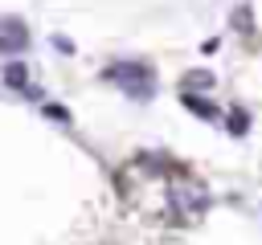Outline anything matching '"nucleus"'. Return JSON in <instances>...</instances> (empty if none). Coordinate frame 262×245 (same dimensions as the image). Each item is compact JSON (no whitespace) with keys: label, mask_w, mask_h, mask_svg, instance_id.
I'll use <instances>...</instances> for the list:
<instances>
[{"label":"nucleus","mask_w":262,"mask_h":245,"mask_svg":"<svg viewBox=\"0 0 262 245\" xmlns=\"http://www.w3.org/2000/svg\"><path fill=\"white\" fill-rule=\"evenodd\" d=\"M4 82L25 90V86H29V69H25V61H8V65H4Z\"/></svg>","instance_id":"obj_3"},{"label":"nucleus","mask_w":262,"mask_h":245,"mask_svg":"<svg viewBox=\"0 0 262 245\" xmlns=\"http://www.w3.org/2000/svg\"><path fill=\"white\" fill-rule=\"evenodd\" d=\"M25 45H29V29L20 20H4L0 24V53L16 57V53H25Z\"/></svg>","instance_id":"obj_2"},{"label":"nucleus","mask_w":262,"mask_h":245,"mask_svg":"<svg viewBox=\"0 0 262 245\" xmlns=\"http://www.w3.org/2000/svg\"><path fill=\"white\" fill-rule=\"evenodd\" d=\"M106 78L123 82L131 94H151V69L139 65V61H119V65H106Z\"/></svg>","instance_id":"obj_1"}]
</instances>
